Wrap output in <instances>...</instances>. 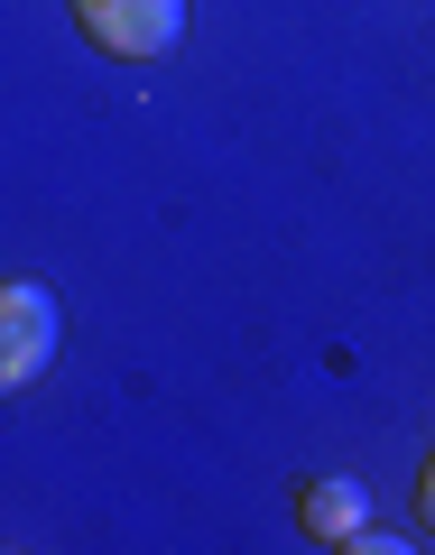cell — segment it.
I'll return each mask as SVG.
<instances>
[{
	"label": "cell",
	"mask_w": 435,
	"mask_h": 555,
	"mask_svg": "<svg viewBox=\"0 0 435 555\" xmlns=\"http://www.w3.org/2000/svg\"><path fill=\"white\" fill-rule=\"evenodd\" d=\"M65 343V306L56 287H38V278H10L0 287V389H28V379L56 361Z\"/></svg>",
	"instance_id": "cell-1"
},
{
	"label": "cell",
	"mask_w": 435,
	"mask_h": 555,
	"mask_svg": "<svg viewBox=\"0 0 435 555\" xmlns=\"http://www.w3.org/2000/svg\"><path fill=\"white\" fill-rule=\"evenodd\" d=\"M75 20H84V38L102 56L149 65V56H167L185 38V0H75Z\"/></svg>",
	"instance_id": "cell-2"
},
{
	"label": "cell",
	"mask_w": 435,
	"mask_h": 555,
	"mask_svg": "<svg viewBox=\"0 0 435 555\" xmlns=\"http://www.w3.org/2000/svg\"><path fill=\"white\" fill-rule=\"evenodd\" d=\"M297 518H306V537H316V546L353 555V537L371 528V491H361L353 473H324V481H306V491H297Z\"/></svg>",
	"instance_id": "cell-3"
},
{
	"label": "cell",
	"mask_w": 435,
	"mask_h": 555,
	"mask_svg": "<svg viewBox=\"0 0 435 555\" xmlns=\"http://www.w3.org/2000/svg\"><path fill=\"white\" fill-rule=\"evenodd\" d=\"M417 500H426V518H435V463H426V481H417Z\"/></svg>",
	"instance_id": "cell-4"
}]
</instances>
